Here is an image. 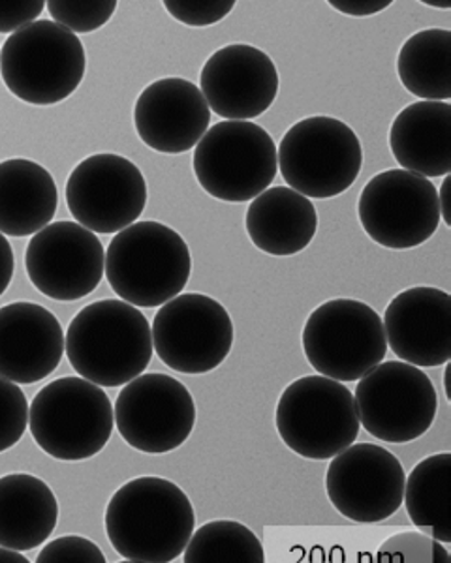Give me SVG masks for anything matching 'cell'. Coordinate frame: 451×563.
Here are the masks:
<instances>
[{"instance_id": "cell-1", "label": "cell", "mask_w": 451, "mask_h": 563, "mask_svg": "<svg viewBox=\"0 0 451 563\" xmlns=\"http://www.w3.org/2000/svg\"><path fill=\"white\" fill-rule=\"evenodd\" d=\"M194 528L193 501L179 485L164 477L124 483L106 509L111 547L129 562H174L187 549Z\"/></svg>"}, {"instance_id": "cell-2", "label": "cell", "mask_w": 451, "mask_h": 563, "mask_svg": "<svg viewBox=\"0 0 451 563\" xmlns=\"http://www.w3.org/2000/svg\"><path fill=\"white\" fill-rule=\"evenodd\" d=\"M66 357L79 376L121 387L142 376L153 357V333L138 308L119 299L90 302L70 321Z\"/></svg>"}, {"instance_id": "cell-3", "label": "cell", "mask_w": 451, "mask_h": 563, "mask_svg": "<svg viewBox=\"0 0 451 563\" xmlns=\"http://www.w3.org/2000/svg\"><path fill=\"white\" fill-rule=\"evenodd\" d=\"M193 275L187 241L168 225L147 220L119 231L106 250L110 288L135 308H156L183 294Z\"/></svg>"}, {"instance_id": "cell-4", "label": "cell", "mask_w": 451, "mask_h": 563, "mask_svg": "<svg viewBox=\"0 0 451 563\" xmlns=\"http://www.w3.org/2000/svg\"><path fill=\"white\" fill-rule=\"evenodd\" d=\"M87 57L81 40L55 21L23 26L2 45L0 76L13 97L33 106H55L84 81Z\"/></svg>"}, {"instance_id": "cell-5", "label": "cell", "mask_w": 451, "mask_h": 563, "mask_svg": "<svg viewBox=\"0 0 451 563\" xmlns=\"http://www.w3.org/2000/svg\"><path fill=\"white\" fill-rule=\"evenodd\" d=\"M29 427L45 455L81 462L108 445L116 416L100 385L66 376L38 390L29 408Z\"/></svg>"}, {"instance_id": "cell-6", "label": "cell", "mask_w": 451, "mask_h": 563, "mask_svg": "<svg viewBox=\"0 0 451 563\" xmlns=\"http://www.w3.org/2000/svg\"><path fill=\"white\" fill-rule=\"evenodd\" d=\"M275 424L280 440L309 461H331L360 434L354 395L326 376H305L278 398Z\"/></svg>"}, {"instance_id": "cell-7", "label": "cell", "mask_w": 451, "mask_h": 563, "mask_svg": "<svg viewBox=\"0 0 451 563\" xmlns=\"http://www.w3.org/2000/svg\"><path fill=\"white\" fill-rule=\"evenodd\" d=\"M277 161L292 190L305 198L329 199L346 192L360 177L363 147L346 122L309 117L284 134Z\"/></svg>"}, {"instance_id": "cell-8", "label": "cell", "mask_w": 451, "mask_h": 563, "mask_svg": "<svg viewBox=\"0 0 451 563\" xmlns=\"http://www.w3.org/2000/svg\"><path fill=\"white\" fill-rule=\"evenodd\" d=\"M277 172V145L256 122H217L194 151L196 179L209 196L226 203L258 198Z\"/></svg>"}, {"instance_id": "cell-9", "label": "cell", "mask_w": 451, "mask_h": 563, "mask_svg": "<svg viewBox=\"0 0 451 563\" xmlns=\"http://www.w3.org/2000/svg\"><path fill=\"white\" fill-rule=\"evenodd\" d=\"M301 342L309 365L341 384L363 378L387 353L381 316L355 299H333L312 310Z\"/></svg>"}, {"instance_id": "cell-10", "label": "cell", "mask_w": 451, "mask_h": 563, "mask_svg": "<svg viewBox=\"0 0 451 563\" xmlns=\"http://www.w3.org/2000/svg\"><path fill=\"white\" fill-rule=\"evenodd\" d=\"M358 382L354 400L360 424L376 440L408 443L429 432L439 411V395L421 368L387 361Z\"/></svg>"}, {"instance_id": "cell-11", "label": "cell", "mask_w": 451, "mask_h": 563, "mask_svg": "<svg viewBox=\"0 0 451 563\" xmlns=\"http://www.w3.org/2000/svg\"><path fill=\"white\" fill-rule=\"evenodd\" d=\"M151 333L162 363L183 374L217 371L235 336L230 312L204 294H180L162 305Z\"/></svg>"}, {"instance_id": "cell-12", "label": "cell", "mask_w": 451, "mask_h": 563, "mask_svg": "<svg viewBox=\"0 0 451 563\" xmlns=\"http://www.w3.org/2000/svg\"><path fill=\"white\" fill-rule=\"evenodd\" d=\"M358 217L369 238L384 249H416L439 230L437 186L421 175L387 169L363 188Z\"/></svg>"}, {"instance_id": "cell-13", "label": "cell", "mask_w": 451, "mask_h": 563, "mask_svg": "<svg viewBox=\"0 0 451 563\" xmlns=\"http://www.w3.org/2000/svg\"><path fill=\"white\" fill-rule=\"evenodd\" d=\"M117 429L124 442L147 455L179 449L193 434L196 402L190 390L168 374H142L117 397Z\"/></svg>"}, {"instance_id": "cell-14", "label": "cell", "mask_w": 451, "mask_h": 563, "mask_svg": "<svg viewBox=\"0 0 451 563\" xmlns=\"http://www.w3.org/2000/svg\"><path fill=\"white\" fill-rule=\"evenodd\" d=\"M66 206L79 225L111 235L142 217L147 183L140 167L121 154H92L66 180Z\"/></svg>"}, {"instance_id": "cell-15", "label": "cell", "mask_w": 451, "mask_h": 563, "mask_svg": "<svg viewBox=\"0 0 451 563\" xmlns=\"http://www.w3.org/2000/svg\"><path fill=\"white\" fill-rule=\"evenodd\" d=\"M405 470L397 456L374 443H358L329 462L328 498L342 517L374 525L389 519L403 506Z\"/></svg>"}, {"instance_id": "cell-16", "label": "cell", "mask_w": 451, "mask_h": 563, "mask_svg": "<svg viewBox=\"0 0 451 563\" xmlns=\"http://www.w3.org/2000/svg\"><path fill=\"white\" fill-rule=\"evenodd\" d=\"M26 275L53 301H79L100 286L106 250L97 233L78 222H53L38 231L25 252Z\"/></svg>"}, {"instance_id": "cell-17", "label": "cell", "mask_w": 451, "mask_h": 563, "mask_svg": "<svg viewBox=\"0 0 451 563\" xmlns=\"http://www.w3.org/2000/svg\"><path fill=\"white\" fill-rule=\"evenodd\" d=\"M200 90L209 109L226 121L256 119L277 100V66L254 45H226L207 58Z\"/></svg>"}, {"instance_id": "cell-18", "label": "cell", "mask_w": 451, "mask_h": 563, "mask_svg": "<svg viewBox=\"0 0 451 563\" xmlns=\"http://www.w3.org/2000/svg\"><path fill=\"white\" fill-rule=\"evenodd\" d=\"M387 346L418 368L448 365L451 358V297L429 286L405 289L384 314Z\"/></svg>"}, {"instance_id": "cell-19", "label": "cell", "mask_w": 451, "mask_h": 563, "mask_svg": "<svg viewBox=\"0 0 451 563\" xmlns=\"http://www.w3.org/2000/svg\"><path fill=\"white\" fill-rule=\"evenodd\" d=\"M211 109L200 87L183 77H166L143 89L134 108L135 132L156 153L193 151L206 135Z\"/></svg>"}, {"instance_id": "cell-20", "label": "cell", "mask_w": 451, "mask_h": 563, "mask_svg": "<svg viewBox=\"0 0 451 563\" xmlns=\"http://www.w3.org/2000/svg\"><path fill=\"white\" fill-rule=\"evenodd\" d=\"M65 355V333L53 312L36 302L0 308V378L38 384L57 371Z\"/></svg>"}, {"instance_id": "cell-21", "label": "cell", "mask_w": 451, "mask_h": 563, "mask_svg": "<svg viewBox=\"0 0 451 563\" xmlns=\"http://www.w3.org/2000/svg\"><path fill=\"white\" fill-rule=\"evenodd\" d=\"M395 161L426 179L451 174V106L416 102L395 117L389 132Z\"/></svg>"}, {"instance_id": "cell-22", "label": "cell", "mask_w": 451, "mask_h": 563, "mask_svg": "<svg viewBox=\"0 0 451 563\" xmlns=\"http://www.w3.org/2000/svg\"><path fill=\"white\" fill-rule=\"evenodd\" d=\"M245 228L252 244L270 256H296L304 252L318 230V212L301 194L273 186L246 209Z\"/></svg>"}, {"instance_id": "cell-23", "label": "cell", "mask_w": 451, "mask_h": 563, "mask_svg": "<svg viewBox=\"0 0 451 563\" xmlns=\"http://www.w3.org/2000/svg\"><path fill=\"white\" fill-rule=\"evenodd\" d=\"M57 185L36 162L10 158L0 162V233L29 238L50 225L57 212Z\"/></svg>"}, {"instance_id": "cell-24", "label": "cell", "mask_w": 451, "mask_h": 563, "mask_svg": "<svg viewBox=\"0 0 451 563\" xmlns=\"http://www.w3.org/2000/svg\"><path fill=\"white\" fill-rule=\"evenodd\" d=\"M58 501L44 481L31 474L0 477V547L38 549L57 528Z\"/></svg>"}, {"instance_id": "cell-25", "label": "cell", "mask_w": 451, "mask_h": 563, "mask_svg": "<svg viewBox=\"0 0 451 563\" xmlns=\"http://www.w3.org/2000/svg\"><path fill=\"white\" fill-rule=\"evenodd\" d=\"M400 84L424 102L451 98V33L427 29L406 40L397 57Z\"/></svg>"}, {"instance_id": "cell-26", "label": "cell", "mask_w": 451, "mask_h": 563, "mask_svg": "<svg viewBox=\"0 0 451 563\" xmlns=\"http://www.w3.org/2000/svg\"><path fill=\"white\" fill-rule=\"evenodd\" d=\"M451 455L440 453L418 462L405 481L406 512L418 530L440 543H451Z\"/></svg>"}, {"instance_id": "cell-27", "label": "cell", "mask_w": 451, "mask_h": 563, "mask_svg": "<svg viewBox=\"0 0 451 563\" xmlns=\"http://www.w3.org/2000/svg\"><path fill=\"white\" fill-rule=\"evenodd\" d=\"M187 563H264V544L256 533L235 520H213L193 531L183 552Z\"/></svg>"}, {"instance_id": "cell-28", "label": "cell", "mask_w": 451, "mask_h": 563, "mask_svg": "<svg viewBox=\"0 0 451 563\" xmlns=\"http://www.w3.org/2000/svg\"><path fill=\"white\" fill-rule=\"evenodd\" d=\"M381 562L450 563V552L424 531H400L382 543Z\"/></svg>"}, {"instance_id": "cell-29", "label": "cell", "mask_w": 451, "mask_h": 563, "mask_svg": "<svg viewBox=\"0 0 451 563\" xmlns=\"http://www.w3.org/2000/svg\"><path fill=\"white\" fill-rule=\"evenodd\" d=\"M53 21L65 26L70 33L89 34L102 29L113 18L117 10L116 0L108 2H63L52 0L45 4Z\"/></svg>"}, {"instance_id": "cell-30", "label": "cell", "mask_w": 451, "mask_h": 563, "mask_svg": "<svg viewBox=\"0 0 451 563\" xmlns=\"http://www.w3.org/2000/svg\"><path fill=\"white\" fill-rule=\"evenodd\" d=\"M29 427V402L18 384L0 378V453L21 442Z\"/></svg>"}, {"instance_id": "cell-31", "label": "cell", "mask_w": 451, "mask_h": 563, "mask_svg": "<svg viewBox=\"0 0 451 563\" xmlns=\"http://www.w3.org/2000/svg\"><path fill=\"white\" fill-rule=\"evenodd\" d=\"M38 563H106V556L97 543L81 536H65L45 544L38 558Z\"/></svg>"}, {"instance_id": "cell-32", "label": "cell", "mask_w": 451, "mask_h": 563, "mask_svg": "<svg viewBox=\"0 0 451 563\" xmlns=\"http://www.w3.org/2000/svg\"><path fill=\"white\" fill-rule=\"evenodd\" d=\"M235 2H164V8L168 10L174 20L179 21L187 26H211L219 21L224 20L228 13L232 12Z\"/></svg>"}, {"instance_id": "cell-33", "label": "cell", "mask_w": 451, "mask_h": 563, "mask_svg": "<svg viewBox=\"0 0 451 563\" xmlns=\"http://www.w3.org/2000/svg\"><path fill=\"white\" fill-rule=\"evenodd\" d=\"M44 8L42 0H0V34L18 33L23 26L38 21Z\"/></svg>"}, {"instance_id": "cell-34", "label": "cell", "mask_w": 451, "mask_h": 563, "mask_svg": "<svg viewBox=\"0 0 451 563\" xmlns=\"http://www.w3.org/2000/svg\"><path fill=\"white\" fill-rule=\"evenodd\" d=\"M331 7L344 13V15H354V18H365V15H374V13H381L382 10H386L387 7H392L389 0H349V2H339L333 0L329 2Z\"/></svg>"}, {"instance_id": "cell-35", "label": "cell", "mask_w": 451, "mask_h": 563, "mask_svg": "<svg viewBox=\"0 0 451 563\" xmlns=\"http://www.w3.org/2000/svg\"><path fill=\"white\" fill-rule=\"evenodd\" d=\"M15 257H13L12 244L0 233V295L7 291L13 278Z\"/></svg>"}, {"instance_id": "cell-36", "label": "cell", "mask_w": 451, "mask_h": 563, "mask_svg": "<svg viewBox=\"0 0 451 563\" xmlns=\"http://www.w3.org/2000/svg\"><path fill=\"white\" fill-rule=\"evenodd\" d=\"M451 177L446 175L444 183L440 186L439 190V206H440V218L444 220L446 225L451 228V214H450V194H451Z\"/></svg>"}, {"instance_id": "cell-37", "label": "cell", "mask_w": 451, "mask_h": 563, "mask_svg": "<svg viewBox=\"0 0 451 563\" xmlns=\"http://www.w3.org/2000/svg\"><path fill=\"white\" fill-rule=\"evenodd\" d=\"M26 560L20 551H13V549H7V547H0V563H26Z\"/></svg>"}, {"instance_id": "cell-38", "label": "cell", "mask_w": 451, "mask_h": 563, "mask_svg": "<svg viewBox=\"0 0 451 563\" xmlns=\"http://www.w3.org/2000/svg\"><path fill=\"white\" fill-rule=\"evenodd\" d=\"M424 4H427V7L432 8H450V2H424Z\"/></svg>"}]
</instances>
